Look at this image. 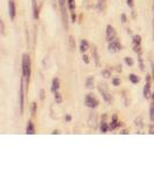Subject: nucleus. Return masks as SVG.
<instances>
[{
	"mask_svg": "<svg viewBox=\"0 0 154 174\" xmlns=\"http://www.w3.org/2000/svg\"><path fill=\"white\" fill-rule=\"evenodd\" d=\"M124 61H125L126 65H129V66H132V65H133V59H132L131 57H125Z\"/></svg>",
	"mask_w": 154,
	"mask_h": 174,
	"instance_id": "nucleus-26",
	"label": "nucleus"
},
{
	"mask_svg": "<svg viewBox=\"0 0 154 174\" xmlns=\"http://www.w3.org/2000/svg\"><path fill=\"white\" fill-rule=\"evenodd\" d=\"M8 14H9V18L11 20L15 19L16 15V6L14 0H8Z\"/></svg>",
	"mask_w": 154,
	"mask_h": 174,
	"instance_id": "nucleus-10",
	"label": "nucleus"
},
{
	"mask_svg": "<svg viewBox=\"0 0 154 174\" xmlns=\"http://www.w3.org/2000/svg\"><path fill=\"white\" fill-rule=\"evenodd\" d=\"M71 14H72V15H71V18H72V21H75V14H74V13H71Z\"/></svg>",
	"mask_w": 154,
	"mask_h": 174,
	"instance_id": "nucleus-36",
	"label": "nucleus"
},
{
	"mask_svg": "<svg viewBox=\"0 0 154 174\" xmlns=\"http://www.w3.org/2000/svg\"><path fill=\"white\" fill-rule=\"evenodd\" d=\"M116 36H117V33H116L115 28L111 24H108L107 26V30H105V38H107V41L108 42L114 41V40L117 38Z\"/></svg>",
	"mask_w": 154,
	"mask_h": 174,
	"instance_id": "nucleus-7",
	"label": "nucleus"
},
{
	"mask_svg": "<svg viewBox=\"0 0 154 174\" xmlns=\"http://www.w3.org/2000/svg\"><path fill=\"white\" fill-rule=\"evenodd\" d=\"M59 87H60L59 79H58V78H54V79H52V84H51V92L54 93V92L59 91Z\"/></svg>",
	"mask_w": 154,
	"mask_h": 174,
	"instance_id": "nucleus-15",
	"label": "nucleus"
},
{
	"mask_svg": "<svg viewBox=\"0 0 154 174\" xmlns=\"http://www.w3.org/2000/svg\"><path fill=\"white\" fill-rule=\"evenodd\" d=\"M67 6H69V12L74 13V11H75V1L74 0H67Z\"/></svg>",
	"mask_w": 154,
	"mask_h": 174,
	"instance_id": "nucleus-23",
	"label": "nucleus"
},
{
	"mask_svg": "<svg viewBox=\"0 0 154 174\" xmlns=\"http://www.w3.org/2000/svg\"><path fill=\"white\" fill-rule=\"evenodd\" d=\"M121 20H122V23H126V21H127V19H126V15H125V14H122V15H121Z\"/></svg>",
	"mask_w": 154,
	"mask_h": 174,
	"instance_id": "nucleus-32",
	"label": "nucleus"
},
{
	"mask_svg": "<svg viewBox=\"0 0 154 174\" xmlns=\"http://www.w3.org/2000/svg\"><path fill=\"white\" fill-rule=\"evenodd\" d=\"M54 101H56V103H58V105H60V103L63 102V95L59 93V91L54 93Z\"/></svg>",
	"mask_w": 154,
	"mask_h": 174,
	"instance_id": "nucleus-20",
	"label": "nucleus"
},
{
	"mask_svg": "<svg viewBox=\"0 0 154 174\" xmlns=\"http://www.w3.org/2000/svg\"><path fill=\"white\" fill-rule=\"evenodd\" d=\"M122 133H123V135H127V130H123V131H122Z\"/></svg>",
	"mask_w": 154,
	"mask_h": 174,
	"instance_id": "nucleus-39",
	"label": "nucleus"
},
{
	"mask_svg": "<svg viewBox=\"0 0 154 174\" xmlns=\"http://www.w3.org/2000/svg\"><path fill=\"white\" fill-rule=\"evenodd\" d=\"M151 68H152V76H153V78H154V63L153 62L151 63Z\"/></svg>",
	"mask_w": 154,
	"mask_h": 174,
	"instance_id": "nucleus-35",
	"label": "nucleus"
},
{
	"mask_svg": "<svg viewBox=\"0 0 154 174\" xmlns=\"http://www.w3.org/2000/svg\"><path fill=\"white\" fill-rule=\"evenodd\" d=\"M36 108H37V103L34 102L31 105V115H33V116L36 115Z\"/></svg>",
	"mask_w": 154,
	"mask_h": 174,
	"instance_id": "nucleus-27",
	"label": "nucleus"
},
{
	"mask_svg": "<svg viewBox=\"0 0 154 174\" xmlns=\"http://www.w3.org/2000/svg\"><path fill=\"white\" fill-rule=\"evenodd\" d=\"M136 125H137V127H139V128H143V120H141V118H137V120H136Z\"/></svg>",
	"mask_w": 154,
	"mask_h": 174,
	"instance_id": "nucleus-29",
	"label": "nucleus"
},
{
	"mask_svg": "<svg viewBox=\"0 0 154 174\" xmlns=\"http://www.w3.org/2000/svg\"><path fill=\"white\" fill-rule=\"evenodd\" d=\"M153 77H151V74H147L146 76V84L144 86V98L145 99H151L152 98V93H151V80H152Z\"/></svg>",
	"mask_w": 154,
	"mask_h": 174,
	"instance_id": "nucleus-5",
	"label": "nucleus"
},
{
	"mask_svg": "<svg viewBox=\"0 0 154 174\" xmlns=\"http://www.w3.org/2000/svg\"><path fill=\"white\" fill-rule=\"evenodd\" d=\"M138 64H139V68L141 71L145 70V66H144V61H143V56H141V52L138 53Z\"/></svg>",
	"mask_w": 154,
	"mask_h": 174,
	"instance_id": "nucleus-24",
	"label": "nucleus"
},
{
	"mask_svg": "<svg viewBox=\"0 0 154 174\" xmlns=\"http://www.w3.org/2000/svg\"><path fill=\"white\" fill-rule=\"evenodd\" d=\"M94 83H95L94 77H88L87 80H86V87H87L88 90H93V87H94Z\"/></svg>",
	"mask_w": 154,
	"mask_h": 174,
	"instance_id": "nucleus-19",
	"label": "nucleus"
},
{
	"mask_svg": "<svg viewBox=\"0 0 154 174\" xmlns=\"http://www.w3.org/2000/svg\"><path fill=\"white\" fill-rule=\"evenodd\" d=\"M26 133L27 135H34L35 133V127L31 121H28L27 128H26Z\"/></svg>",
	"mask_w": 154,
	"mask_h": 174,
	"instance_id": "nucleus-18",
	"label": "nucleus"
},
{
	"mask_svg": "<svg viewBox=\"0 0 154 174\" xmlns=\"http://www.w3.org/2000/svg\"><path fill=\"white\" fill-rule=\"evenodd\" d=\"M44 98H45V92H44V90H41V92H39V99L43 101Z\"/></svg>",
	"mask_w": 154,
	"mask_h": 174,
	"instance_id": "nucleus-31",
	"label": "nucleus"
},
{
	"mask_svg": "<svg viewBox=\"0 0 154 174\" xmlns=\"http://www.w3.org/2000/svg\"><path fill=\"white\" fill-rule=\"evenodd\" d=\"M121 125H122V122H120L117 120V116L114 115L111 118V123L109 124V130H115V129L120 128Z\"/></svg>",
	"mask_w": 154,
	"mask_h": 174,
	"instance_id": "nucleus-11",
	"label": "nucleus"
},
{
	"mask_svg": "<svg viewBox=\"0 0 154 174\" xmlns=\"http://www.w3.org/2000/svg\"><path fill=\"white\" fill-rule=\"evenodd\" d=\"M92 56H93V59H94V62H95V65H96V66H100V56H99V52H97L96 46H93Z\"/></svg>",
	"mask_w": 154,
	"mask_h": 174,
	"instance_id": "nucleus-13",
	"label": "nucleus"
},
{
	"mask_svg": "<svg viewBox=\"0 0 154 174\" xmlns=\"http://www.w3.org/2000/svg\"><path fill=\"white\" fill-rule=\"evenodd\" d=\"M129 80H130L132 84H138L139 81H140L139 77L136 76L135 73H130V74H129Z\"/></svg>",
	"mask_w": 154,
	"mask_h": 174,
	"instance_id": "nucleus-22",
	"label": "nucleus"
},
{
	"mask_svg": "<svg viewBox=\"0 0 154 174\" xmlns=\"http://www.w3.org/2000/svg\"><path fill=\"white\" fill-rule=\"evenodd\" d=\"M0 26H1V34L4 35L5 34V27H4V22L0 21Z\"/></svg>",
	"mask_w": 154,
	"mask_h": 174,
	"instance_id": "nucleus-34",
	"label": "nucleus"
},
{
	"mask_svg": "<svg viewBox=\"0 0 154 174\" xmlns=\"http://www.w3.org/2000/svg\"><path fill=\"white\" fill-rule=\"evenodd\" d=\"M152 95H154V93H153V94H152Z\"/></svg>",
	"mask_w": 154,
	"mask_h": 174,
	"instance_id": "nucleus-41",
	"label": "nucleus"
},
{
	"mask_svg": "<svg viewBox=\"0 0 154 174\" xmlns=\"http://www.w3.org/2000/svg\"><path fill=\"white\" fill-rule=\"evenodd\" d=\"M150 118L154 123V95H152V103L150 107Z\"/></svg>",
	"mask_w": 154,
	"mask_h": 174,
	"instance_id": "nucleus-21",
	"label": "nucleus"
},
{
	"mask_svg": "<svg viewBox=\"0 0 154 174\" xmlns=\"http://www.w3.org/2000/svg\"><path fill=\"white\" fill-rule=\"evenodd\" d=\"M59 1V8H60V14H62L63 26L65 29L69 28V13H67V0H58Z\"/></svg>",
	"mask_w": 154,
	"mask_h": 174,
	"instance_id": "nucleus-2",
	"label": "nucleus"
},
{
	"mask_svg": "<svg viewBox=\"0 0 154 174\" xmlns=\"http://www.w3.org/2000/svg\"><path fill=\"white\" fill-rule=\"evenodd\" d=\"M65 120H66V121H67V122H71V116H69V115H66Z\"/></svg>",
	"mask_w": 154,
	"mask_h": 174,
	"instance_id": "nucleus-37",
	"label": "nucleus"
},
{
	"mask_svg": "<svg viewBox=\"0 0 154 174\" xmlns=\"http://www.w3.org/2000/svg\"><path fill=\"white\" fill-rule=\"evenodd\" d=\"M101 74H102V77H103V78H105V79H108V78H110V77H111V73H110V71H109V70H102Z\"/></svg>",
	"mask_w": 154,
	"mask_h": 174,
	"instance_id": "nucleus-25",
	"label": "nucleus"
},
{
	"mask_svg": "<svg viewBox=\"0 0 154 174\" xmlns=\"http://www.w3.org/2000/svg\"><path fill=\"white\" fill-rule=\"evenodd\" d=\"M33 3V18L35 20H37L39 18V12H38V7H37V0H31Z\"/></svg>",
	"mask_w": 154,
	"mask_h": 174,
	"instance_id": "nucleus-12",
	"label": "nucleus"
},
{
	"mask_svg": "<svg viewBox=\"0 0 154 174\" xmlns=\"http://www.w3.org/2000/svg\"><path fill=\"white\" fill-rule=\"evenodd\" d=\"M56 133H59V131H58V130H54V133H52V135H56Z\"/></svg>",
	"mask_w": 154,
	"mask_h": 174,
	"instance_id": "nucleus-40",
	"label": "nucleus"
},
{
	"mask_svg": "<svg viewBox=\"0 0 154 174\" xmlns=\"http://www.w3.org/2000/svg\"><path fill=\"white\" fill-rule=\"evenodd\" d=\"M85 105L88 108H92V109H95L99 106V100H97L95 96H93V94H87L85 98Z\"/></svg>",
	"mask_w": 154,
	"mask_h": 174,
	"instance_id": "nucleus-3",
	"label": "nucleus"
},
{
	"mask_svg": "<svg viewBox=\"0 0 154 174\" xmlns=\"http://www.w3.org/2000/svg\"><path fill=\"white\" fill-rule=\"evenodd\" d=\"M82 61L85 62V64H89V58L86 53H82Z\"/></svg>",
	"mask_w": 154,
	"mask_h": 174,
	"instance_id": "nucleus-30",
	"label": "nucleus"
},
{
	"mask_svg": "<svg viewBox=\"0 0 154 174\" xmlns=\"http://www.w3.org/2000/svg\"><path fill=\"white\" fill-rule=\"evenodd\" d=\"M22 78L26 81V85H29V80H30V73H31V62L30 57L28 53H23L22 56Z\"/></svg>",
	"mask_w": 154,
	"mask_h": 174,
	"instance_id": "nucleus-1",
	"label": "nucleus"
},
{
	"mask_svg": "<svg viewBox=\"0 0 154 174\" xmlns=\"http://www.w3.org/2000/svg\"><path fill=\"white\" fill-rule=\"evenodd\" d=\"M100 130H101V133H105L109 130V125H108V123L105 122V116H104L103 120H102V122H101Z\"/></svg>",
	"mask_w": 154,
	"mask_h": 174,
	"instance_id": "nucleus-17",
	"label": "nucleus"
},
{
	"mask_svg": "<svg viewBox=\"0 0 154 174\" xmlns=\"http://www.w3.org/2000/svg\"><path fill=\"white\" fill-rule=\"evenodd\" d=\"M99 92H100V94L102 95V98H103V100L105 101V102H108V103H111L112 101V96L110 94H109V92L104 88L102 85H99Z\"/></svg>",
	"mask_w": 154,
	"mask_h": 174,
	"instance_id": "nucleus-8",
	"label": "nucleus"
},
{
	"mask_svg": "<svg viewBox=\"0 0 154 174\" xmlns=\"http://www.w3.org/2000/svg\"><path fill=\"white\" fill-rule=\"evenodd\" d=\"M89 48V44L87 40H81L80 41V46H79V50H80L81 53H85Z\"/></svg>",
	"mask_w": 154,
	"mask_h": 174,
	"instance_id": "nucleus-14",
	"label": "nucleus"
},
{
	"mask_svg": "<svg viewBox=\"0 0 154 174\" xmlns=\"http://www.w3.org/2000/svg\"><path fill=\"white\" fill-rule=\"evenodd\" d=\"M96 7L100 12H104L107 7V0H97Z\"/></svg>",
	"mask_w": 154,
	"mask_h": 174,
	"instance_id": "nucleus-16",
	"label": "nucleus"
},
{
	"mask_svg": "<svg viewBox=\"0 0 154 174\" xmlns=\"http://www.w3.org/2000/svg\"><path fill=\"white\" fill-rule=\"evenodd\" d=\"M112 85H114V86H120L121 85L120 78H114V79H112Z\"/></svg>",
	"mask_w": 154,
	"mask_h": 174,
	"instance_id": "nucleus-28",
	"label": "nucleus"
},
{
	"mask_svg": "<svg viewBox=\"0 0 154 174\" xmlns=\"http://www.w3.org/2000/svg\"><path fill=\"white\" fill-rule=\"evenodd\" d=\"M127 6L130 8H133V0H127Z\"/></svg>",
	"mask_w": 154,
	"mask_h": 174,
	"instance_id": "nucleus-33",
	"label": "nucleus"
},
{
	"mask_svg": "<svg viewBox=\"0 0 154 174\" xmlns=\"http://www.w3.org/2000/svg\"><path fill=\"white\" fill-rule=\"evenodd\" d=\"M132 44H133V50H135V52H137V53L141 52V50H140L141 37H140L139 35H135V36L132 37Z\"/></svg>",
	"mask_w": 154,
	"mask_h": 174,
	"instance_id": "nucleus-9",
	"label": "nucleus"
},
{
	"mask_svg": "<svg viewBox=\"0 0 154 174\" xmlns=\"http://www.w3.org/2000/svg\"><path fill=\"white\" fill-rule=\"evenodd\" d=\"M24 79L21 78V86H20V94H19V100H20V111L21 114L23 113V106H24Z\"/></svg>",
	"mask_w": 154,
	"mask_h": 174,
	"instance_id": "nucleus-6",
	"label": "nucleus"
},
{
	"mask_svg": "<svg viewBox=\"0 0 154 174\" xmlns=\"http://www.w3.org/2000/svg\"><path fill=\"white\" fill-rule=\"evenodd\" d=\"M122 44H121L120 42H118V40L116 38V40H114V41H110L108 42V51L110 53H116L118 52V51H121L122 50Z\"/></svg>",
	"mask_w": 154,
	"mask_h": 174,
	"instance_id": "nucleus-4",
	"label": "nucleus"
},
{
	"mask_svg": "<svg viewBox=\"0 0 154 174\" xmlns=\"http://www.w3.org/2000/svg\"><path fill=\"white\" fill-rule=\"evenodd\" d=\"M153 29H154V1H153Z\"/></svg>",
	"mask_w": 154,
	"mask_h": 174,
	"instance_id": "nucleus-38",
	"label": "nucleus"
}]
</instances>
